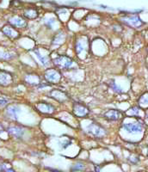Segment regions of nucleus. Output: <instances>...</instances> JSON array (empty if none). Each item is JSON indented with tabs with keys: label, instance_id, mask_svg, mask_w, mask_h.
Instances as JSON below:
<instances>
[{
	"label": "nucleus",
	"instance_id": "obj_1",
	"mask_svg": "<svg viewBox=\"0 0 148 172\" xmlns=\"http://www.w3.org/2000/svg\"><path fill=\"white\" fill-rule=\"evenodd\" d=\"M53 62L57 67L64 71L72 70L77 67V63L72 58L68 57L67 55H59L58 57L54 58Z\"/></svg>",
	"mask_w": 148,
	"mask_h": 172
},
{
	"label": "nucleus",
	"instance_id": "obj_2",
	"mask_svg": "<svg viewBox=\"0 0 148 172\" xmlns=\"http://www.w3.org/2000/svg\"><path fill=\"white\" fill-rule=\"evenodd\" d=\"M85 131L88 134L91 135L94 138H104L107 134L106 129L96 122L90 123L85 128Z\"/></svg>",
	"mask_w": 148,
	"mask_h": 172
},
{
	"label": "nucleus",
	"instance_id": "obj_3",
	"mask_svg": "<svg viewBox=\"0 0 148 172\" xmlns=\"http://www.w3.org/2000/svg\"><path fill=\"white\" fill-rule=\"evenodd\" d=\"M73 112L74 115L78 118H85L89 115L90 109L87 106L81 103H74L73 106Z\"/></svg>",
	"mask_w": 148,
	"mask_h": 172
},
{
	"label": "nucleus",
	"instance_id": "obj_4",
	"mask_svg": "<svg viewBox=\"0 0 148 172\" xmlns=\"http://www.w3.org/2000/svg\"><path fill=\"white\" fill-rule=\"evenodd\" d=\"M45 78L50 83H59L61 80V73L56 69H49L45 72Z\"/></svg>",
	"mask_w": 148,
	"mask_h": 172
},
{
	"label": "nucleus",
	"instance_id": "obj_5",
	"mask_svg": "<svg viewBox=\"0 0 148 172\" xmlns=\"http://www.w3.org/2000/svg\"><path fill=\"white\" fill-rule=\"evenodd\" d=\"M104 118L109 121H117L122 119L123 113L118 109H109L103 114Z\"/></svg>",
	"mask_w": 148,
	"mask_h": 172
},
{
	"label": "nucleus",
	"instance_id": "obj_6",
	"mask_svg": "<svg viewBox=\"0 0 148 172\" xmlns=\"http://www.w3.org/2000/svg\"><path fill=\"white\" fill-rule=\"evenodd\" d=\"M123 129L129 134H137L142 131L143 127L138 122H130V123H124L122 125Z\"/></svg>",
	"mask_w": 148,
	"mask_h": 172
},
{
	"label": "nucleus",
	"instance_id": "obj_7",
	"mask_svg": "<svg viewBox=\"0 0 148 172\" xmlns=\"http://www.w3.org/2000/svg\"><path fill=\"white\" fill-rule=\"evenodd\" d=\"M36 108L42 114H51L55 112V110H56V108L53 105L47 103H44V102L39 103L36 105Z\"/></svg>",
	"mask_w": 148,
	"mask_h": 172
},
{
	"label": "nucleus",
	"instance_id": "obj_8",
	"mask_svg": "<svg viewBox=\"0 0 148 172\" xmlns=\"http://www.w3.org/2000/svg\"><path fill=\"white\" fill-rule=\"evenodd\" d=\"M50 97L59 103H65L68 100V95L63 90H53L50 92Z\"/></svg>",
	"mask_w": 148,
	"mask_h": 172
},
{
	"label": "nucleus",
	"instance_id": "obj_9",
	"mask_svg": "<svg viewBox=\"0 0 148 172\" xmlns=\"http://www.w3.org/2000/svg\"><path fill=\"white\" fill-rule=\"evenodd\" d=\"M8 132L10 134H11L16 139H21L24 134V128L22 127H18V126L10 127L8 128Z\"/></svg>",
	"mask_w": 148,
	"mask_h": 172
},
{
	"label": "nucleus",
	"instance_id": "obj_10",
	"mask_svg": "<svg viewBox=\"0 0 148 172\" xmlns=\"http://www.w3.org/2000/svg\"><path fill=\"white\" fill-rule=\"evenodd\" d=\"M87 41H86V39H84L81 38L79 40H78L75 43V52L78 55L81 54L82 52H84L86 47H87Z\"/></svg>",
	"mask_w": 148,
	"mask_h": 172
},
{
	"label": "nucleus",
	"instance_id": "obj_11",
	"mask_svg": "<svg viewBox=\"0 0 148 172\" xmlns=\"http://www.w3.org/2000/svg\"><path fill=\"white\" fill-rule=\"evenodd\" d=\"M12 82V76L7 72H0V84L1 85H9Z\"/></svg>",
	"mask_w": 148,
	"mask_h": 172
},
{
	"label": "nucleus",
	"instance_id": "obj_12",
	"mask_svg": "<svg viewBox=\"0 0 148 172\" xmlns=\"http://www.w3.org/2000/svg\"><path fill=\"white\" fill-rule=\"evenodd\" d=\"M19 108L16 105L13 106H10L7 108V110H6V114L10 118V119H13V120H16L17 117H18V114H19Z\"/></svg>",
	"mask_w": 148,
	"mask_h": 172
},
{
	"label": "nucleus",
	"instance_id": "obj_13",
	"mask_svg": "<svg viewBox=\"0 0 148 172\" xmlns=\"http://www.w3.org/2000/svg\"><path fill=\"white\" fill-rule=\"evenodd\" d=\"M3 31H4V33L7 36L12 38V39L17 38L18 37V35H19L18 32H17L16 30H14V29L10 28V27H4Z\"/></svg>",
	"mask_w": 148,
	"mask_h": 172
},
{
	"label": "nucleus",
	"instance_id": "obj_14",
	"mask_svg": "<svg viewBox=\"0 0 148 172\" xmlns=\"http://www.w3.org/2000/svg\"><path fill=\"white\" fill-rule=\"evenodd\" d=\"M26 81L32 85H37L40 84V78L36 75L30 74L26 77Z\"/></svg>",
	"mask_w": 148,
	"mask_h": 172
},
{
	"label": "nucleus",
	"instance_id": "obj_15",
	"mask_svg": "<svg viewBox=\"0 0 148 172\" xmlns=\"http://www.w3.org/2000/svg\"><path fill=\"white\" fill-rule=\"evenodd\" d=\"M109 86L110 87V89L115 93H117V94H121V93H122V90L121 89V87H119L118 85L116 84V83L115 82V80H110V82H109Z\"/></svg>",
	"mask_w": 148,
	"mask_h": 172
},
{
	"label": "nucleus",
	"instance_id": "obj_16",
	"mask_svg": "<svg viewBox=\"0 0 148 172\" xmlns=\"http://www.w3.org/2000/svg\"><path fill=\"white\" fill-rule=\"evenodd\" d=\"M65 40H66V37L64 35H57L55 37H54V40L53 41V45H60V44H63V42H65Z\"/></svg>",
	"mask_w": 148,
	"mask_h": 172
},
{
	"label": "nucleus",
	"instance_id": "obj_17",
	"mask_svg": "<svg viewBox=\"0 0 148 172\" xmlns=\"http://www.w3.org/2000/svg\"><path fill=\"white\" fill-rule=\"evenodd\" d=\"M34 52H35V53L36 54V56H37V58L39 59V60L42 63V65L43 66H47L48 65V60H47V57H44V56H42L41 54V52H39L38 50H34Z\"/></svg>",
	"mask_w": 148,
	"mask_h": 172
},
{
	"label": "nucleus",
	"instance_id": "obj_18",
	"mask_svg": "<svg viewBox=\"0 0 148 172\" xmlns=\"http://www.w3.org/2000/svg\"><path fill=\"white\" fill-rule=\"evenodd\" d=\"M71 144H72V140H69V139H64V140H60V142H59V147H60L61 149H66Z\"/></svg>",
	"mask_w": 148,
	"mask_h": 172
},
{
	"label": "nucleus",
	"instance_id": "obj_19",
	"mask_svg": "<svg viewBox=\"0 0 148 172\" xmlns=\"http://www.w3.org/2000/svg\"><path fill=\"white\" fill-rule=\"evenodd\" d=\"M12 58V54L9 52H0V60H10Z\"/></svg>",
	"mask_w": 148,
	"mask_h": 172
},
{
	"label": "nucleus",
	"instance_id": "obj_20",
	"mask_svg": "<svg viewBox=\"0 0 148 172\" xmlns=\"http://www.w3.org/2000/svg\"><path fill=\"white\" fill-rule=\"evenodd\" d=\"M140 103H141V104H148V93L147 94H145V95L141 98Z\"/></svg>",
	"mask_w": 148,
	"mask_h": 172
},
{
	"label": "nucleus",
	"instance_id": "obj_21",
	"mask_svg": "<svg viewBox=\"0 0 148 172\" xmlns=\"http://www.w3.org/2000/svg\"><path fill=\"white\" fill-rule=\"evenodd\" d=\"M84 164L83 163H78V164H76V165H74L73 167V170L74 171H81L84 169Z\"/></svg>",
	"mask_w": 148,
	"mask_h": 172
},
{
	"label": "nucleus",
	"instance_id": "obj_22",
	"mask_svg": "<svg viewBox=\"0 0 148 172\" xmlns=\"http://www.w3.org/2000/svg\"><path fill=\"white\" fill-rule=\"evenodd\" d=\"M9 101L5 98H0V107H4L5 105L8 104Z\"/></svg>",
	"mask_w": 148,
	"mask_h": 172
},
{
	"label": "nucleus",
	"instance_id": "obj_23",
	"mask_svg": "<svg viewBox=\"0 0 148 172\" xmlns=\"http://www.w3.org/2000/svg\"><path fill=\"white\" fill-rule=\"evenodd\" d=\"M3 129H4V128H3V127H2V126H1V125H0V131H2V130H3Z\"/></svg>",
	"mask_w": 148,
	"mask_h": 172
},
{
	"label": "nucleus",
	"instance_id": "obj_24",
	"mask_svg": "<svg viewBox=\"0 0 148 172\" xmlns=\"http://www.w3.org/2000/svg\"><path fill=\"white\" fill-rule=\"evenodd\" d=\"M147 51H148V48H147Z\"/></svg>",
	"mask_w": 148,
	"mask_h": 172
}]
</instances>
